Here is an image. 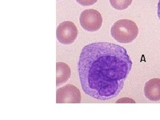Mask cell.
Returning a JSON list of instances; mask_svg holds the SVG:
<instances>
[{
  "label": "cell",
  "instance_id": "cell-9",
  "mask_svg": "<svg viewBox=\"0 0 160 120\" xmlns=\"http://www.w3.org/2000/svg\"><path fill=\"white\" fill-rule=\"evenodd\" d=\"M76 2L83 6H90L96 3L98 0H76Z\"/></svg>",
  "mask_w": 160,
  "mask_h": 120
},
{
  "label": "cell",
  "instance_id": "cell-8",
  "mask_svg": "<svg viewBox=\"0 0 160 120\" xmlns=\"http://www.w3.org/2000/svg\"><path fill=\"white\" fill-rule=\"evenodd\" d=\"M133 0H109L111 6L116 9L123 10L128 8Z\"/></svg>",
  "mask_w": 160,
  "mask_h": 120
},
{
  "label": "cell",
  "instance_id": "cell-4",
  "mask_svg": "<svg viewBox=\"0 0 160 120\" xmlns=\"http://www.w3.org/2000/svg\"><path fill=\"white\" fill-rule=\"evenodd\" d=\"M78 28L73 22L66 21L60 23L57 28L56 36L58 42L64 45L73 43L77 39Z\"/></svg>",
  "mask_w": 160,
  "mask_h": 120
},
{
  "label": "cell",
  "instance_id": "cell-1",
  "mask_svg": "<svg viewBox=\"0 0 160 120\" xmlns=\"http://www.w3.org/2000/svg\"><path fill=\"white\" fill-rule=\"evenodd\" d=\"M127 50L118 45L96 42L80 53L78 72L83 92L99 100H110L123 89L132 68Z\"/></svg>",
  "mask_w": 160,
  "mask_h": 120
},
{
  "label": "cell",
  "instance_id": "cell-10",
  "mask_svg": "<svg viewBox=\"0 0 160 120\" xmlns=\"http://www.w3.org/2000/svg\"><path fill=\"white\" fill-rule=\"evenodd\" d=\"M158 16L160 20V0H159L158 4Z\"/></svg>",
  "mask_w": 160,
  "mask_h": 120
},
{
  "label": "cell",
  "instance_id": "cell-3",
  "mask_svg": "<svg viewBox=\"0 0 160 120\" xmlns=\"http://www.w3.org/2000/svg\"><path fill=\"white\" fill-rule=\"evenodd\" d=\"M81 26L86 31L96 32L101 28L103 23L102 15L96 9H89L83 11L80 15Z\"/></svg>",
  "mask_w": 160,
  "mask_h": 120
},
{
  "label": "cell",
  "instance_id": "cell-2",
  "mask_svg": "<svg viewBox=\"0 0 160 120\" xmlns=\"http://www.w3.org/2000/svg\"><path fill=\"white\" fill-rule=\"evenodd\" d=\"M136 23L129 19H120L115 22L111 28L112 38L121 43H129L138 36Z\"/></svg>",
  "mask_w": 160,
  "mask_h": 120
},
{
  "label": "cell",
  "instance_id": "cell-6",
  "mask_svg": "<svg viewBox=\"0 0 160 120\" xmlns=\"http://www.w3.org/2000/svg\"><path fill=\"white\" fill-rule=\"evenodd\" d=\"M144 95L151 101L160 100V79L153 78L145 84Z\"/></svg>",
  "mask_w": 160,
  "mask_h": 120
},
{
  "label": "cell",
  "instance_id": "cell-7",
  "mask_svg": "<svg viewBox=\"0 0 160 120\" xmlns=\"http://www.w3.org/2000/svg\"><path fill=\"white\" fill-rule=\"evenodd\" d=\"M71 76V69L66 63L58 62L56 63V86H61L68 81Z\"/></svg>",
  "mask_w": 160,
  "mask_h": 120
},
{
  "label": "cell",
  "instance_id": "cell-5",
  "mask_svg": "<svg viewBox=\"0 0 160 120\" xmlns=\"http://www.w3.org/2000/svg\"><path fill=\"white\" fill-rule=\"evenodd\" d=\"M81 99L79 89L73 85H66L57 90V103H79L81 102Z\"/></svg>",
  "mask_w": 160,
  "mask_h": 120
}]
</instances>
